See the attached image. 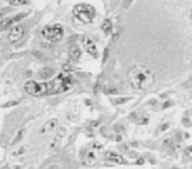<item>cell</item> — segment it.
I'll return each instance as SVG.
<instances>
[{
    "label": "cell",
    "instance_id": "6da1fadb",
    "mask_svg": "<svg viewBox=\"0 0 192 169\" xmlns=\"http://www.w3.org/2000/svg\"><path fill=\"white\" fill-rule=\"evenodd\" d=\"M130 85L137 90H148L154 83V74L149 67L136 65L129 70Z\"/></svg>",
    "mask_w": 192,
    "mask_h": 169
},
{
    "label": "cell",
    "instance_id": "7a4b0ae2",
    "mask_svg": "<svg viewBox=\"0 0 192 169\" xmlns=\"http://www.w3.org/2000/svg\"><path fill=\"white\" fill-rule=\"evenodd\" d=\"M73 82V76L70 73H61L58 77L48 82V94L53 95V94L65 92L68 89H71Z\"/></svg>",
    "mask_w": 192,
    "mask_h": 169
},
{
    "label": "cell",
    "instance_id": "3957f363",
    "mask_svg": "<svg viewBox=\"0 0 192 169\" xmlns=\"http://www.w3.org/2000/svg\"><path fill=\"white\" fill-rule=\"evenodd\" d=\"M73 15L76 20H79L83 24H89L93 21L96 16V9L93 5L87 4V3H80L76 4L73 9Z\"/></svg>",
    "mask_w": 192,
    "mask_h": 169
},
{
    "label": "cell",
    "instance_id": "277c9868",
    "mask_svg": "<svg viewBox=\"0 0 192 169\" xmlns=\"http://www.w3.org/2000/svg\"><path fill=\"white\" fill-rule=\"evenodd\" d=\"M41 34L45 40L50 42H58L59 40H62L63 34H65V28L61 24H50V25L42 28Z\"/></svg>",
    "mask_w": 192,
    "mask_h": 169
},
{
    "label": "cell",
    "instance_id": "5b68a950",
    "mask_svg": "<svg viewBox=\"0 0 192 169\" xmlns=\"http://www.w3.org/2000/svg\"><path fill=\"white\" fill-rule=\"evenodd\" d=\"M24 89L32 97H43L48 94V83L37 82V81H28Z\"/></svg>",
    "mask_w": 192,
    "mask_h": 169
},
{
    "label": "cell",
    "instance_id": "8992f818",
    "mask_svg": "<svg viewBox=\"0 0 192 169\" xmlns=\"http://www.w3.org/2000/svg\"><path fill=\"white\" fill-rule=\"evenodd\" d=\"M80 41H82V45H83V48H84V50L89 55H91V57H93V58H98L99 57V49H98L95 41L91 39V37L82 36L80 37Z\"/></svg>",
    "mask_w": 192,
    "mask_h": 169
},
{
    "label": "cell",
    "instance_id": "52a82bcc",
    "mask_svg": "<svg viewBox=\"0 0 192 169\" xmlns=\"http://www.w3.org/2000/svg\"><path fill=\"white\" fill-rule=\"evenodd\" d=\"M25 33V27L21 25V24H18V25H15L12 27L11 30H9V34H8V40L11 42H17L18 40L21 39Z\"/></svg>",
    "mask_w": 192,
    "mask_h": 169
},
{
    "label": "cell",
    "instance_id": "ba28073f",
    "mask_svg": "<svg viewBox=\"0 0 192 169\" xmlns=\"http://www.w3.org/2000/svg\"><path fill=\"white\" fill-rule=\"evenodd\" d=\"M104 159L111 161V162H114V164H119V165L125 164V159L123 157V156L116 153V152H113V151H107L104 153Z\"/></svg>",
    "mask_w": 192,
    "mask_h": 169
},
{
    "label": "cell",
    "instance_id": "9c48e42d",
    "mask_svg": "<svg viewBox=\"0 0 192 169\" xmlns=\"http://www.w3.org/2000/svg\"><path fill=\"white\" fill-rule=\"evenodd\" d=\"M98 159H99V156H98V152H93V151H89L86 153L84 156V159H83V165H86V166H92L95 165L96 162H98Z\"/></svg>",
    "mask_w": 192,
    "mask_h": 169
},
{
    "label": "cell",
    "instance_id": "30bf717a",
    "mask_svg": "<svg viewBox=\"0 0 192 169\" xmlns=\"http://www.w3.org/2000/svg\"><path fill=\"white\" fill-rule=\"evenodd\" d=\"M65 135H66V129H65V128L58 129V132L54 135L52 143H50V149H57V148H58L59 143H61V140H62V137L65 136Z\"/></svg>",
    "mask_w": 192,
    "mask_h": 169
},
{
    "label": "cell",
    "instance_id": "8fae6325",
    "mask_svg": "<svg viewBox=\"0 0 192 169\" xmlns=\"http://www.w3.org/2000/svg\"><path fill=\"white\" fill-rule=\"evenodd\" d=\"M57 124H58V120H57V119H50V120H48V122L41 127L40 134H41V135H48L50 131L54 129V128L57 127Z\"/></svg>",
    "mask_w": 192,
    "mask_h": 169
},
{
    "label": "cell",
    "instance_id": "7c38bea8",
    "mask_svg": "<svg viewBox=\"0 0 192 169\" xmlns=\"http://www.w3.org/2000/svg\"><path fill=\"white\" fill-rule=\"evenodd\" d=\"M68 54H70V58H71L73 61H79L80 57H82V50L76 45H73L68 49Z\"/></svg>",
    "mask_w": 192,
    "mask_h": 169
},
{
    "label": "cell",
    "instance_id": "4fadbf2b",
    "mask_svg": "<svg viewBox=\"0 0 192 169\" xmlns=\"http://www.w3.org/2000/svg\"><path fill=\"white\" fill-rule=\"evenodd\" d=\"M130 116H136V118H133V120L138 123V124H146L148 123V115H145V114H141V112H133V114Z\"/></svg>",
    "mask_w": 192,
    "mask_h": 169
},
{
    "label": "cell",
    "instance_id": "5bb4252c",
    "mask_svg": "<svg viewBox=\"0 0 192 169\" xmlns=\"http://www.w3.org/2000/svg\"><path fill=\"white\" fill-rule=\"evenodd\" d=\"M23 136H24V129H23V128H21V129H17L16 134H15V136H13V139H12L11 143H9V145H12V147L16 145V144L23 139Z\"/></svg>",
    "mask_w": 192,
    "mask_h": 169
},
{
    "label": "cell",
    "instance_id": "9a60e30c",
    "mask_svg": "<svg viewBox=\"0 0 192 169\" xmlns=\"http://www.w3.org/2000/svg\"><path fill=\"white\" fill-rule=\"evenodd\" d=\"M112 27H113L112 21L109 18H107V20H104L103 24H101V30H103L104 33H109V32H112Z\"/></svg>",
    "mask_w": 192,
    "mask_h": 169
},
{
    "label": "cell",
    "instance_id": "2e32d148",
    "mask_svg": "<svg viewBox=\"0 0 192 169\" xmlns=\"http://www.w3.org/2000/svg\"><path fill=\"white\" fill-rule=\"evenodd\" d=\"M13 23H15V21H13V17H7V18H4V20L2 21V24H0V29H3V30L8 29Z\"/></svg>",
    "mask_w": 192,
    "mask_h": 169
},
{
    "label": "cell",
    "instance_id": "e0dca14e",
    "mask_svg": "<svg viewBox=\"0 0 192 169\" xmlns=\"http://www.w3.org/2000/svg\"><path fill=\"white\" fill-rule=\"evenodd\" d=\"M52 74H53V69L46 67V69H42V70L40 71V77L41 78H49Z\"/></svg>",
    "mask_w": 192,
    "mask_h": 169
},
{
    "label": "cell",
    "instance_id": "ac0fdd59",
    "mask_svg": "<svg viewBox=\"0 0 192 169\" xmlns=\"http://www.w3.org/2000/svg\"><path fill=\"white\" fill-rule=\"evenodd\" d=\"M184 157L192 159V145H189V147H187L184 149Z\"/></svg>",
    "mask_w": 192,
    "mask_h": 169
},
{
    "label": "cell",
    "instance_id": "d6986e66",
    "mask_svg": "<svg viewBox=\"0 0 192 169\" xmlns=\"http://www.w3.org/2000/svg\"><path fill=\"white\" fill-rule=\"evenodd\" d=\"M25 151H27V147H21V149H18V151L13 152L12 155H13V156H17V155H20V153H23V152H25Z\"/></svg>",
    "mask_w": 192,
    "mask_h": 169
},
{
    "label": "cell",
    "instance_id": "ffe728a7",
    "mask_svg": "<svg viewBox=\"0 0 192 169\" xmlns=\"http://www.w3.org/2000/svg\"><path fill=\"white\" fill-rule=\"evenodd\" d=\"M126 101H129V98H123V99H114V103L116 104H120V103H124Z\"/></svg>",
    "mask_w": 192,
    "mask_h": 169
},
{
    "label": "cell",
    "instance_id": "44dd1931",
    "mask_svg": "<svg viewBox=\"0 0 192 169\" xmlns=\"http://www.w3.org/2000/svg\"><path fill=\"white\" fill-rule=\"evenodd\" d=\"M28 2H12V4H15V5H18V4H27Z\"/></svg>",
    "mask_w": 192,
    "mask_h": 169
},
{
    "label": "cell",
    "instance_id": "7402d4cb",
    "mask_svg": "<svg viewBox=\"0 0 192 169\" xmlns=\"http://www.w3.org/2000/svg\"><path fill=\"white\" fill-rule=\"evenodd\" d=\"M2 169H9V166H8V165H5V166H3Z\"/></svg>",
    "mask_w": 192,
    "mask_h": 169
},
{
    "label": "cell",
    "instance_id": "603a6c76",
    "mask_svg": "<svg viewBox=\"0 0 192 169\" xmlns=\"http://www.w3.org/2000/svg\"><path fill=\"white\" fill-rule=\"evenodd\" d=\"M2 21H3V17H2V15H0V24H2Z\"/></svg>",
    "mask_w": 192,
    "mask_h": 169
},
{
    "label": "cell",
    "instance_id": "cb8c5ba5",
    "mask_svg": "<svg viewBox=\"0 0 192 169\" xmlns=\"http://www.w3.org/2000/svg\"><path fill=\"white\" fill-rule=\"evenodd\" d=\"M15 169H21V168L20 166H15Z\"/></svg>",
    "mask_w": 192,
    "mask_h": 169
},
{
    "label": "cell",
    "instance_id": "d4e9b609",
    "mask_svg": "<svg viewBox=\"0 0 192 169\" xmlns=\"http://www.w3.org/2000/svg\"><path fill=\"white\" fill-rule=\"evenodd\" d=\"M174 169H179V168H174Z\"/></svg>",
    "mask_w": 192,
    "mask_h": 169
}]
</instances>
